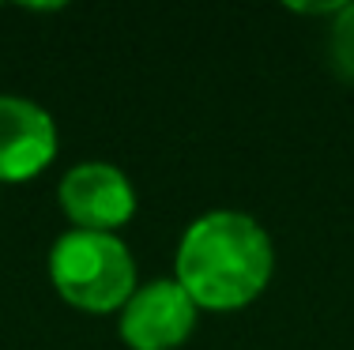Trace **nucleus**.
Listing matches in <instances>:
<instances>
[{
	"instance_id": "obj_1",
	"label": "nucleus",
	"mask_w": 354,
	"mask_h": 350,
	"mask_svg": "<svg viewBox=\"0 0 354 350\" xmlns=\"http://www.w3.org/2000/svg\"><path fill=\"white\" fill-rule=\"evenodd\" d=\"M177 282L207 313H234L257 302L272 282L275 249L268 230L245 211H207L181 233Z\"/></svg>"
},
{
	"instance_id": "obj_2",
	"label": "nucleus",
	"mask_w": 354,
	"mask_h": 350,
	"mask_svg": "<svg viewBox=\"0 0 354 350\" xmlns=\"http://www.w3.org/2000/svg\"><path fill=\"white\" fill-rule=\"evenodd\" d=\"M49 282L80 313H117L136 294V260L117 233L68 230L49 249Z\"/></svg>"
},
{
	"instance_id": "obj_3",
	"label": "nucleus",
	"mask_w": 354,
	"mask_h": 350,
	"mask_svg": "<svg viewBox=\"0 0 354 350\" xmlns=\"http://www.w3.org/2000/svg\"><path fill=\"white\" fill-rule=\"evenodd\" d=\"M61 211L72 219V230L113 233L136 215V188L124 170L109 162H80L61 177L57 188Z\"/></svg>"
},
{
	"instance_id": "obj_4",
	"label": "nucleus",
	"mask_w": 354,
	"mask_h": 350,
	"mask_svg": "<svg viewBox=\"0 0 354 350\" xmlns=\"http://www.w3.org/2000/svg\"><path fill=\"white\" fill-rule=\"evenodd\" d=\"M196 302L181 290L177 279H155L136 286V294L121 309V331L129 350H174L196 328Z\"/></svg>"
},
{
	"instance_id": "obj_5",
	"label": "nucleus",
	"mask_w": 354,
	"mask_h": 350,
	"mask_svg": "<svg viewBox=\"0 0 354 350\" xmlns=\"http://www.w3.org/2000/svg\"><path fill=\"white\" fill-rule=\"evenodd\" d=\"M57 124L38 102L0 95V181H30L53 162Z\"/></svg>"
},
{
	"instance_id": "obj_6",
	"label": "nucleus",
	"mask_w": 354,
	"mask_h": 350,
	"mask_svg": "<svg viewBox=\"0 0 354 350\" xmlns=\"http://www.w3.org/2000/svg\"><path fill=\"white\" fill-rule=\"evenodd\" d=\"M328 64L343 83L354 87V4H339L328 27Z\"/></svg>"
}]
</instances>
